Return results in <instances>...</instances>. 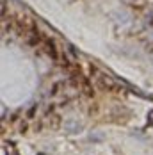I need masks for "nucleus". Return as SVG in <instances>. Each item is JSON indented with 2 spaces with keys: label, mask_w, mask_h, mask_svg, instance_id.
I'll list each match as a JSON object with an SVG mask.
<instances>
[{
  "label": "nucleus",
  "mask_w": 153,
  "mask_h": 155,
  "mask_svg": "<svg viewBox=\"0 0 153 155\" xmlns=\"http://www.w3.org/2000/svg\"><path fill=\"white\" fill-rule=\"evenodd\" d=\"M114 16H116V20H118L121 25H128V23H130V15H128L126 11H118Z\"/></svg>",
  "instance_id": "1"
},
{
  "label": "nucleus",
  "mask_w": 153,
  "mask_h": 155,
  "mask_svg": "<svg viewBox=\"0 0 153 155\" xmlns=\"http://www.w3.org/2000/svg\"><path fill=\"white\" fill-rule=\"evenodd\" d=\"M148 125H153V110L150 112V116H148Z\"/></svg>",
  "instance_id": "2"
}]
</instances>
